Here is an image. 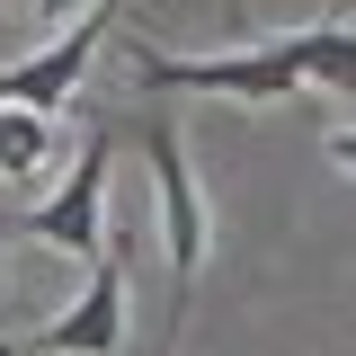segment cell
<instances>
[{
    "label": "cell",
    "instance_id": "cell-8",
    "mask_svg": "<svg viewBox=\"0 0 356 356\" xmlns=\"http://www.w3.org/2000/svg\"><path fill=\"white\" fill-rule=\"evenodd\" d=\"M9 321H27V285L0 267V339H9Z\"/></svg>",
    "mask_w": 356,
    "mask_h": 356
},
{
    "label": "cell",
    "instance_id": "cell-6",
    "mask_svg": "<svg viewBox=\"0 0 356 356\" xmlns=\"http://www.w3.org/2000/svg\"><path fill=\"white\" fill-rule=\"evenodd\" d=\"M63 152V125L36 107H0V178H44Z\"/></svg>",
    "mask_w": 356,
    "mask_h": 356
},
{
    "label": "cell",
    "instance_id": "cell-7",
    "mask_svg": "<svg viewBox=\"0 0 356 356\" xmlns=\"http://www.w3.org/2000/svg\"><path fill=\"white\" fill-rule=\"evenodd\" d=\"M89 9H98V0H36V27H44V36H63V27H81Z\"/></svg>",
    "mask_w": 356,
    "mask_h": 356
},
{
    "label": "cell",
    "instance_id": "cell-3",
    "mask_svg": "<svg viewBox=\"0 0 356 356\" xmlns=\"http://www.w3.org/2000/svg\"><path fill=\"white\" fill-rule=\"evenodd\" d=\"M125 285H134V222H107V250L89 259V285L54 321H36L27 339H0V356H116L125 348V321H134Z\"/></svg>",
    "mask_w": 356,
    "mask_h": 356
},
{
    "label": "cell",
    "instance_id": "cell-5",
    "mask_svg": "<svg viewBox=\"0 0 356 356\" xmlns=\"http://www.w3.org/2000/svg\"><path fill=\"white\" fill-rule=\"evenodd\" d=\"M134 0H98L81 27H63V36H44L36 54H18V63H0V107H36V116H63L72 98H81V72L98 63V44L116 36V18H125Z\"/></svg>",
    "mask_w": 356,
    "mask_h": 356
},
{
    "label": "cell",
    "instance_id": "cell-1",
    "mask_svg": "<svg viewBox=\"0 0 356 356\" xmlns=\"http://www.w3.org/2000/svg\"><path fill=\"white\" fill-rule=\"evenodd\" d=\"M125 63L143 72L152 98H232V107H285L294 89L356 98V27L348 18L285 27V36L232 44V54H161L152 36H125Z\"/></svg>",
    "mask_w": 356,
    "mask_h": 356
},
{
    "label": "cell",
    "instance_id": "cell-2",
    "mask_svg": "<svg viewBox=\"0 0 356 356\" xmlns=\"http://www.w3.org/2000/svg\"><path fill=\"white\" fill-rule=\"evenodd\" d=\"M143 161H152V205H161V259H170V321H161V348L152 356H178L187 339V303H196V285H205V259H214V205H205V178L187 161V134H178L170 107H152L143 125Z\"/></svg>",
    "mask_w": 356,
    "mask_h": 356
},
{
    "label": "cell",
    "instance_id": "cell-4",
    "mask_svg": "<svg viewBox=\"0 0 356 356\" xmlns=\"http://www.w3.org/2000/svg\"><path fill=\"white\" fill-rule=\"evenodd\" d=\"M107 170H116V134L98 125L81 152H72V170L54 178V196H36V205H0V222L27 232V241H44L54 259L89 267L98 250H107Z\"/></svg>",
    "mask_w": 356,
    "mask_h": 356
}]
</instances>
